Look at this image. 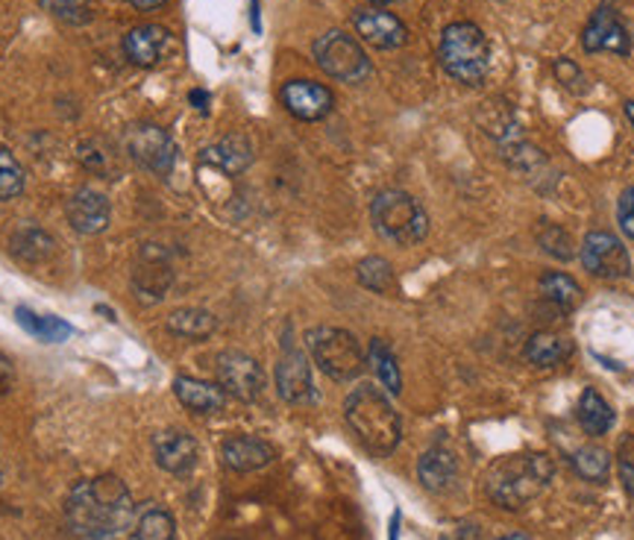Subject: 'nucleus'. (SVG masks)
Returning <instances> with one entry per match:
<instances>
[{
	"mask_svg": "<svg viewBox=\"0 0 634 540\" xmlns=\"http://www.w3.org/2000/svg\"><path fill=\"white\" fill-rule=\"evenodd\" d=\"M616 470H620V482L629 494L634 496V435H625L616 449Z\"/></svg>",
	"mask_w": 634,
	"mask_h": 540,
	"instance_id": "34",
	"label": "nucleus"
},
{
	"mask_svg": "<svg viewBox=\"0 0 634 540\" xmlns=\"http://www.w3.org/2000/svg\"><path fill=\"white\" fill-rule=\"evenodd\" d=\"M543 300L552 302L558 312L570 314L581 302V285L567 274H546L541 279Z\"/></svg>",
	"mask_w": 634,
	"mask_h": 540,
	"instance_id": "24",
	"label": "nucleus"
},
{
	"mask_svg": "<svg viewBox=\"0 0 634 540\" xmlns=\"http://www.w3.org/2000/svg\"><path fill=\"white\" fill-rule=\"evenodd\" d=\"M223 464L235 473H253V470L267 468L276 458V449L262 438L253 435H235V438L223 440L221 447Z\"/></svg>",
	"mask_w": 634,
	"mask_h": 540,
	"instance_id": "17",
	"label": "nucleus"
},
{
	"mask_svg": "<svg viewBox=\"0 0 634 540\" xmlns=\"http://www.w3.org/2000/svg\"><path fill=\"white\" fill-rule=\"evenodd\" d=\"M576 414H579L581 429L588 432V435H593V438L606 435V432L614 426V412H611V405H608L606 397L599 394V391H593V388H588V391L581 394Z\"/></svg>",
	"mask_w": 634,
	"mask_h": 540,
	"instance_id": "23",
	"label": "nucleus"
},
{
	"mask_svg": "<svg viewBox=\"0 0 634 540\" xmlns=\"http://www.w3.org/2000/svg\"><path fill=\"white\" fill-rule=\"evenodd\" d=\"M443 540H479L476 526H464V529H456L452 535H443Z\"/></svg>",
	"mask_w": 634,
	"mask_h": 540,
	"instance_id": "37",
	"label": "nucleus"
},
{
	"mask_svg": "<svg viewBox=\"0 0 634 540\" xmlns=\"http://www.w3.org/2000/svg\"><path fill=\"white\" fill-rule=\"evenodd\" d=\"M499 540H532V538L523 535V531H515V535H506V538H499Z\"/></svg>",
	"mask_w": 634,
	"mask_h": 540,
	"instance_id": "40",
	"label": "nucleus"
},
{
	"mask_svg": "<svg viewBox=\"0 0 634 540\" xmlns=\"http://www.w3.org/2000/svg\"><path fill=\"white\" fill-rule=\"evenodd\" d=\"M370 218L382 239L403 244V248L417 244L429 232V218L420 203L414 200L412 194L396 192V188L377 194V200L370 206Z\"/></svg>",
	"mask_w": 634,
	"mask_h": 540,
	"instance_id": "5",
	"label": "nucleus"
},
{
	"mask_svg": "<svg viewBox=\"0 0 634 540\" xmlns=\"http://www.w3.org/2000/svg\"><path fill=\"white\" fill-rule=\"evenodd\" d=\"M112 209L109 200L103 197L101 192H92V188H83L77 192L71 200H68V220L77 232L83 235H97L103 229L109 227Z\"/></svg>",
	"mask_w": 634,
	"mask_h": 540,
	"instance_id": "18",
	"label": "nucleus"
},
{
	"mask_svg": "<svg viewBox=\"0 0 634 540\" xmlns=\"http://www.w3.org/2000/svg\"><path fill=\"white\" fill-rule=\"evenodd\" d=\"M353 27L368 45L379 47V50L403 47L405 38H408L403 21L385 10H356L353 12Z\"/></svg>",
	"mask_w": 634,
	"mask_h": 540,
	"instance_id": "13",
	"label": "nucleus"
},
{
	"mask_svg": "<svg viewBox=\"0 0 634 540\" xmlns=\"http://www.w3.org/2000/svg\"><path fill=\"white\" fill-rule=\"evenodd\" d=\"M370 3H377V7H385V3H394V0H370Z\"/></svg>",
	"mask_w": 634,
	"mask_h": 540,
	"instance_id": "42",
	"label": "nucleus"
},
{
	"mask_svg": "<svg viewBox=\"0 0 634 540\" xmlns=\"http://www.w3.org/2000/svg\"><path fill=\"white\" fill-rule=\"evenodd\" d=\"M306 344H309L314 365L321 367L330 379L349 382L365 370V353H361L356 335H349L347 330L314 326L306 332Z\"/></svg>",
	"mask_w": 634,
	"mask_h": 540,
	"instance_id": "6",
	"label": "nucleus"
},
{
	"mask_svg": "<svg viewBox=\"0 0 634 540\" xmlns=\"http://www.w3.org/2000/svg\"><path fill=\"white\" fill-rule=\"evenodd\" d=\"M573 353V344L567 338H561L555 332H534L529 344H526V356L538 367H555L561 361H567Z\"/></svg>",
	"mask_w": 634,
	"mask_h": 540,
	"instance_id": "22",
	"label": "nucleus"
},
{
	"mask_svg": "<svg viewBox=\"0 0 634 540\" xmlns=\"http://www.w3.org/2000/svg\"><path fill=\"white\" fill-rule=\"evenodd\" d=\"M203 162L211 168H218L223 174H241L247 171L250 162H253V145H250L244 136H227L221 138L218 145H211L203 150Z\"/></svg>",
	"mask_w": 634,
	"mask_h": 540,
	"instance_id": "20",
	"label": "nucleus"
},
{
	"mask_svg": "<svg viewBox=\"0 0 634 540\" xmlns=\"http://www.w3.org/2000/svg\"><path fill=\"white\" fill-rule=\"evenodd\" d=\"M616 220L629 239L634 241V185H629L623 194H620V203H616Z\"/></svg>",
	"mask_w": 634,
	"mask_h": 540,
	"instance_id": "35",
	"label": "nucleus"
},
{
	"mask_svg": "<svg viewBox=\"0 0 634 540\" xmlns=\"http://www.w3.org/2000/svg\"><path fill=\"white\" fill-rule=\"evenodd\" d=\"M581 265L599 279H623L632 271V258L625 253L623 241L611 232H588L581 241Z\"/></svg>",
	"mask_w": 634,
	"mask_h": 540,
	"instance_id": "10",
	"label": "nucleus"
},
{
	"mask_svg": "<svg viewBox=\"0 0 634 540\" xmlns=\"http://www.w3.org/2000/svg\"><path fill=\"white\" fill-rule=\"evenodd\" d=\"M314 59L323 71L341 80V83H361L370 77V59L361 45L347 33L332 30L314 42Z\"/></svg>",
	"mask_w": 634,
	"mask_h": 540,
	"instance_id": "7",
	"label": "nucleus"
},
{
	"mask_svg": "<svg viewBox=\"0 0 634 540\" xmlns=\"http://www.w3.org/2000/svg\"><path fill=\"white\" fill-rule=\"evenodd\" d=\"M283 103L295 118L321 120L332 112L335 97H332L326 85L312 83V80H291V83L283 85Z\"/></svg>",
	"mask_w": 634,
	"mask_h": 540,
	"instance_id": "14",
	"label": "nucleus"
},
{
	"mask_svg": "<svg viewBox=\"0 0 634 540\" xmlns=\"http://www.w3.org/2000/svg\"><path fill=\"white\" fill-rule=\"evenodd\" d=\"M174 394L194 414H218L227 405V391H223L221 384L203 382V379H192V376H180L176 379Z\"/></svg>",
	"mask_w": 634,
	"mask_h": 540,
	"instance_id": "19",
	"label": "nucleus"
},
{
	"mask_svg": "<svg viewBox=\"0 0 634 540\" xmlns=\"http://www.w3.org/2000/svg\"><path fill=\"white\" fill-rule=\"evenodd\" d=\"M538 244H541L552 258H558V262H570V258L576 256L570 232L558 227V223H543L541 232H538Z\"/></svg>",
	"mask_w": 634,
	"mask_h": 540,
	"instance_id": "31",
	"label": "nucleus"
},
{
	"mask_svg": "<svg viewBox=\"0 0 634 540\" xmlns=\"http://www.w3.org/2000/svg\"><path fill=\"white\" fill-rule=\"evenodd\" d=\"M581 47L588 54H616L629 56L632 54V36L620 21L614 7L602 3L593 15H590L588 27L581 33Z\"/></svg>",
	"mask_w": 634,
	"mask_h": 540,
	"instance_id": "12",
	"label": "nucleus"
},
{
	"mask_svg": "<svg viewBox=\"0 0 634 540\" xmlns=\"http://www.w3.org/2000/svg\"><path fill=\"white\" fill-rule=\"evenodd\" d=\"M625 118L632 120V127H634V101L625 103Z\"/></svg>",
	"mask_w": 634,
	"mask_h": 540,
	"instance_id": "41",
	"label": "nucleus"
},
{
	"mask_svg": "<svg viewBox=\"0 0 634 540\" xmlns=\"http://www.w3.org/2000/svg\"><path fill=\"white\" fill-rule=\"evenodd\" d=\"M54 250V241L47 239L45 232H38V229H24L21 235H15V253L24 258H45L47 253Z\"/></svg>",
	"mask_w": 634,
	"mask_h": 540,
	"instance_id": "33",
	"label": "nucleus"
},
{
	"mask_svg": "<svg viewBox=\"0 0 634 540\" xmlns=\"http://www.w3.org/2000/svg\"><path fill=\"white\" fill-rule=\"evenodd\" d=\"M573 470L588 482H606L611 473V456L602 447H581L573 452Z\"/></svg>",
	"mask_w": 634,
	"mask_h": 540,
	"instance_id": "28",
	"label": "nucleus"
},
{
	"mask_svg": "<svg viewBox=\"0 0 634 540\" xmlns=\"http://www.w3.org/2000/svg\"><path fill=\"white\" fill-rule=\"evenodd\" d=\"M21 188H24V171H21L19 159L0 145V200L19 197Z\"/></svg>",
	"mask_w": 634,
	"mask_h": 540,
	"instance_id": "32",
	"label": "nucleus"
},
{
	"mask_svg": "<svg viewBox=\"0 0 634 540\" xmlns=\"http://www.w3.org/2000/svg\"><path fill=\"white\" fill-rule=\"evenodd\" d=\"M215 326H218V321H215L206 309H180V312L168 318V330L180 335V338H209Z\"/></svg>",
	"mask_w": 634,
	"mask_h": 540,
	"instance_id": "25",
	"label": "nucleus"
},
{
	"mask_svg": "<svg viewBox=\"0 0 634 540\" xmlns=\"http://www.w3.org/2000/svg\"><path fill=\"white\" fill-rule=\"evenodd\" d=\"M552 71H555V77H558L564 85H573L576 80H581V71L570 62V59H558V62L552 65Z\"/></svg>",
	"mask_w": 634,
	"mask_h": 540,
	"instance_id": "36",
	"label": "nucleus"
},
{
	"mask_svg": "<svg viewBox=\"0 0 634 540\" xmlns=\"http://www.w3.org/2000/svg\"><path fill=\"white\" fill-rule=\"evenodd\" d=\"M276 391L286 403L303 405L314 400V382L309 358L300 347H295L291 341L283 344V356L276 361Z\"/></svg>",
	"mask_w": 634,
	"mask_h": 540,
	"instance_id": "11",
	"label": "nucleus"
},
{
	"mask_svg": "<svg viewBox=\"0 0 634 540\" xmlns=\"http://www.w3.org/2000/svg\"><path fill=\"white\" fill-rule=\"evenodd\" d=\"M370 365H373V370H377L379 382L385 384L391 394H400V388H403V376H400V367H396V358L394 353L388 349L385 341H373L370 344Z\"/></svg>",
	"mask_w": 634,
	"mask_h": 540,
	"instance_id": "30",
	"label": "nucleus"
},
{
	"mask_svg": "<svg viewBox=\"0 0 634 540\" xmlns=\"http://www.w3.org/2000/svg\"><path fill=\"white\" fill-rule=\"evenodd\" d=\"M127 150L138 165L148 168L159 176L171 174V168H174L176 147L165 129L157 127V124H138V127L129 129Z\"/></svg>",
	"mask_w": 634,
	"mask_h": 540,
	"instance_id": "9",
	"label": "nucleus"
},
{
	"mask_svg": "<svg viewBox=\"0 0 634 540\" xmlns=\"http://www.w3.org/2000/svg\"><path fill=\"white\" fill-rule=\"evenodd\" d=\"M192 101L197 103V110H206V103H209V94H203V92H194V94H192Z\"/></svg>",
	"mask_w": 634,
	"mask_h": 540,
	"instance_id": "39",
	"label": "nucleus"
},
{
	"mask_svg": "<svg viewBox=\"0 0 634 540\" xmlns=\"http://www.w3.org/2000/svg\"><path fill=\"white\" fill-rule=\"evenodd\" d=\"M215 376L218 384L232 397H239L244 403H253L265 391V374L256 358H250L247 353L239 349H223L215 358Z\"/></svg>",
	"mask_w": 634,
	"mask_h": 540,
	"instance_id": "8",
	"label": "nucleus"
},
{
	"mask_svg": "<svg viewBox=\"0 0 634 540\" xmlns=\"http://www.w3.org/2000/svg\"><path fill=\"white\" fill-rule=\"evenodd\" d=\"M356 274H359V283L365 285V288H370V291L377 294H388L394 291V267H391V262L382 256H368L361 258L359 267H356Z\"/></svg>",
	"mask_w": 634,
	"mask_h": 540,
	"instance_id": "29",
	"label": "nucleus"
},
{
	"mask_svg": "<svg viewBox=\"0 0 634 540\" xmlns=\"http://www.w3.org/2000/svg\"><path fill=\"white\" fill-rule=\"evenodd\" d=\"M15 318H19V323L30 332V335H36L38 341H47V344H59V341H65L68 335H71V326H68L65 321L50 318V314L30 312V309H24V306L15 312Z\"/></svg>",
	"mask_w": 634,
	"mask_h": 540,
	"instance_id": "27",
	"label": "nucleus"
},
{
	"mask_svg": "<svg viewBox=\"0 0 634 540\" xmlns=\"http://www.w3.org/2000/svg\"><path fill=\"white\" fill-rule=\"evenodd\" d=\"M153 456H157V464L162 470L174 473V476H185L197 464V444L185 432H159L153 438Z\"/></svg>",
	"mask_w": 634,
	"mask_h": 540,
	"instance_id": "15",
	"label": "nucleus"
},
{
	"mask_svg": "<svg viewBox=\"0 0 634 540\" xmlns=\"http://www.w3.org/2000/svg\"><path fill=\"white\" fill-rule=\"evenodd\" d=\"M344 417H347L353 435L373 452V456H388L394 452L400 438H403V423L388 397L377 388H356L344 403Z\"/></svg>",
	"mask_w": 634,
	"mask_h": 540,
	"instance_id": "3",
	"label": "nucleus"
},
{
	"mask_svg": "<svg viewBox=\"0 0 634 540\" xmlns=\"http://www.w3.org/2000/svg\"><path fill=\"white\" fill-rule=\"evenodd\" d=\"M417 476H420V485L433 494H441L447 487L456 482L459 476V461L452 456L450 449L435 447L429 452H423L420 464H417Z\"/></svg>",
	"mask_w": 634,
	"mask_h": 540,
	"instance_id": "21",
	"label": "nucleus"
},
{
	"mask_svg": "<svg viewBox=\"0 0 634 540\" xmlns=\"http://www.w3.org/2000/svg\"><path fill=\"white\" fill-rule=\"evenodd\" d=\"M136 503L118 476L77 482L65 499V520L80 540H118L132 526Z\"/></svg>",
	"mask_w": 634,
	"mask_h": 540,
	"instance_id": "1",
	"label": "nucleus"
},
{
	"mask_svg": "<svg viewBox=\"0 0 634 540\" xmlns=\"http://www.w3.org/2000/svg\"><path fill=\"white\" fill-rule=\"evenodd\" d=\"M129 3H132V7H136V10H159V7H162V3H165V0H129Z\"/></svg>",
	"mask_w": 634,
	"mask_h": 540,
	"instance_id": "38",
	"label": "nucleus"
},
{
	"mask_svg": "<svg viewBox=\"0 0 634 540\" xmlns=\"http://www.w3.org/2000/svg\"><path fill=\"white\" fill-rule=\"evenodd\" d=\"M555 476V464L546 452H523V456H506L487 470V496L506 508L517 512L550 487Z\"/></svg>",
	"mask_w": 634,
	"mask_h": 540,
	"instance_id": "2",
	"label": "nucleus"
},
{
	"mask_svg": "<svg viewBox=\"0 0 634 540\" xmlns=\"http://www.w3.org/2000/svg\"><path fill=\"white\" fill-rule=\"evenodd\" d=\"M438 56H441L443 71L464 85H479L491 68V47H487L485 33L470 21H459L443 30Z\"/></svg>",
	"mask_w": 634,
	"mask_h": 540,
	"instance_id": "4",
	"label": "nucleus"
},
{
	"mask_svg": "<svg viewBox=\"0 0 634 540\" xmlns=\"http://www.w3.org/2000/svg\"><path fill=\"white\" fill-rule=\"evenodd\" d=\"M171 47H174V38L159 24H141V27L129 30L127 38H124V50L141 68L162 62Z\"/></svg>",
	"mask_w": 634,
	"mask_h": 540,
	"instance_id": "16",
	"label": "nucleus"
},
{
	"mask_svg": "<svg viewBox=\"0 0 634 540\" xmlns=\"http://www.w3.org/2000/svg\"><path fill=\"white\" fill-rule=\"evenodd\" d=\"M129 540H176V522L165 508H145L138 514Z\"/></svg>",
	"mask_w": 634,
	"mask_h": 540,
	"instance_id": "26",
	"label": "nucleus"
}]
</instances>
